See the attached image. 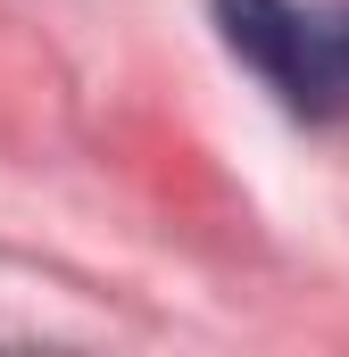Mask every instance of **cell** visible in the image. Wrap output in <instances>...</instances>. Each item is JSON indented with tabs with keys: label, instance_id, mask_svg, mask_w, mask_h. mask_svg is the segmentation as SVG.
Listing matches in <instances>:
<instances>
[{
	"label": "cell",
	"instance_id": "1",
	"mask_svg": "<svg viewBox=\"0 0 349 357\" xmlns=\"http://www.w3.org/2000/svg\"><path fill=\"white\" fill-rule=\"evenodd\" d=\"M216 33L291 116H349V0H216Z\"/></svg>",
	"mask_w": 349,
	"mask_h": 357
}]
</instances>
